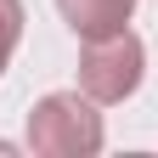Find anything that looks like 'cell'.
<instances>
[{"label": "cell", "mask_w": 158, "mask_h": 158, "mask_svg": "<svg viewBox=\"0 0 158 158\" xmlns=\"http://www.w3.org/2000/svg\"><path fill=\"white\" fill-rule=\"evenodd\" d=\"M28 147L40 158H90L102 152V113L79 90H51L28 113Z\"/></svg>", "instance_id": "6da1fadb"}, {"label": "cell", "mask_w": 158, "mask_h": 158, "mask_svg": "<svg viewBox=\"0 0 158 158\" xmlns=\"http://www.w3.org/2000/svg\"><path fill=\"white\" fill-rule=\"evenodd\" d=\"M141 68H147V51L130 28L102 34V40H85V56H79V90L90 102H124V96L141 85Z\"/></svg>", "instance_id": "7a4b0ae2"}, {"label": "cell", "mask_w": 158, "mask_h": 158, "mask_svg": "<svg viewBox=\"0 0 158 158\" xmlns=\"http://www.w3.org/2000/svg\"><path fill=\"white\" fill-rule=\"evenodd\" d=\"M56 11L68 17V28L79 40H102V34H118L130 23L135 0H56Z\"/></svg>", "instance_id": "3957f363"}, {"label": "cell", "mask_w": 158, "mask_h": 158, "mask_svg": "<svg viewBox=\"0 0 158 158\" xmlns=\"http://www.w3.org/2000/svg\"><path fill=\"white\" fill-rule=\"evenodd\" d=\"M17 40H23V0H0V73H6Z\"/></svg>", "instance_id": "277c9868"}]
</instances>
